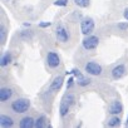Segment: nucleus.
<instances>
[{
  "mask_svg": "<svg viewBox=\"0 0 128 128\" xmlns=\"http://www.w3.org/2000/svg\"><path fill=\"white\" fill-rule=\"evenodd\" d=\"M127 120H128V117H127Z\"/></svg>",
  "mask_w": 128,
  "mask_h": 128,
  "instance_id": "28",
  "label": "nucleus"
},
{
  "mask_svg": "<svg viewBox=\"0 0 128 128\" xmlns=\"http://www.w3.org/2000/svg\"><path fill=\"white\" fill-rule=\"evenodd\" d=\"M14 94V90L9 87H3L2 89H0V100H2V103H5L8 100L12 99Z\"/></svg>",
  "mask_w": 128,
  "mask_h": 128,
  "instance_id": "10",
  "label": "nucleus"
},
{
  "mask_svg": "<svg viewBox=\"0 0 128 128\" xmlns=\"http://www.w3.org/2000/svg\"><path fill=\"white\" fill-rule=\"evenodd\" d=\"M119 124H120V119H119L118 116L110 117V118L108 119V122H107V126H108V127H118Z\"/></svg>",
  "mask_w": 128,
  "mask_h": 128,
  "instance_id": "16",
  "label": "nucleus"
},
{
  "mask_svg": "<svg viewBox=\"0 0 128 128\" xmlns=\"http://www.w3.org/2000/svg\"><path fill=\"white\" fill-rule=\"evenodd\" d=\"M64 100H66V102L72 107V106H74V103H76V97H74L72 93H69V94H67L66 97H64Z\"/></svg>",
  "mask_w": 128,
  "mask_h": 128,
  "instance_id": "21",
  "label": "nucleus"
},
{
  "mask_svg": "<svg viewBox=\"0 0 128 128\" xmlns=\"http://www.w3.org/2000/svg\"><path fill=\"white\" fill-rule=\"evenodd\" d=\"M54 5L55 6H66V5H68V0H55Z\"/></svg>",
  "mask_w": 128,
  "mask_h": 128,
  "instance_id": "22",
  "label": "nucleus"
},
{
  "mask_svg": "<svg viewBox=\"0 0 128 128\" xmlns=\"http://www.w3.org/2000/svg\"><path fill=\"white\" fill-rule=\"evenodd\" d=\"M90 82H92V80H90L89 78H86L84 76H80V77L77 78V84L80 86V87H87V86L90 84Z\"/></svg>",
  "mask_w": 128,
  "mask_h": 128,
  "instance_id": "18",
  "label": "nucleus"
},
{
  "mask_svg": "<svg viewBox=\"0 0 128 128\" xmlns=\"http://www.w3.org/2000/svg\"><path fill=\"white\" fill-rule=\"evenodd\" d=\"M6 36H8V30H6L5 25L2 24V26H0V40H2V45L5 44V42H6Z\"/></svg>",
  "mask_w": 128,
  "mask_h": 128,
  "instance_id": "17",
  "label": "nucleus"
},
{
  "mask_svg": "<svg viewBox=\"0 0 128 128\" xmlns=\"http://www.w3.org/2000/svg\"><path fill=\"white\" fill-rule=\"evenodd\" d=\"M50 25H52V23H49V22H45V23H40V24H39L40 28H48V26H50Z\"/></svg>",
  "mask_w": 128,
  "mask_h": 128,
  "instance_id": "25",
  "label": "nucleus"
},
{
  "mask_svg": "<svg viewBox=\"0 0 128 128\" xmlns=\"http://www.w3.org/2000/svg\"><path fill=\"white\" fill-rule=\"evenodd\" d=\"M126 126H127V127H128V120H127V123H126Z\"/></svg>",
  "mask_w": 128,
  "mask_h": 128,
  "instance_id": "27",
  "label": "nucleus"
},
{
  "mask_svg": "<svg viewBox=\"0 0 128 128\" xmlns=\"http://www.w3.org/2000/svg\"><path fill=\"white\" fill-rule=\"evenodd\" d=\"M84 70L87 74L89 76H94V77H98V76H102L103 73V68L100 64H98L97 62H88L84 67Z\"/></svg>",
  "mask_w": 128,
  "mask_h": 128,
  "instance_id": "2",
  "label": "nucleus"
},
{
  "mask_svg": "<svg viewBox=\"0 0 128 128\" xmlns=\"http://www.w3.org/2000/svg\"><path fill=\"white\" fill-rule=\"evenodd\" d=\"M82 45L86 50H94L99 45V38L96 35H86V38L82 42Z\"/></svg>",
  "mask_w": 128,
  "mask_h": 128,
  "instance_id": "4",
  "label": "nucleus"
},
{
  "mask_svg": "<svg viewBox=\"0 0 128 128\" xmlns=\"http://www.w3.org/2000/svg\"><path fill=\"white\" fill-rule=\"evenodd\" d=\"M118 29H120L122 32L127 30V29H128V22H127V23H119V24H118Z\"/></svg>",
  "mask_w": 128,
  "mask_h": 128,
  "instance_id": "23",
  "label": "nucleus"
},
{
  "mask_svg": "<svg viewBox=\"0 0 128 128\" xmlns=\"http://www.w3.org/2000/svg\"><path fill=\"white\" fill-rule=\"evenodd\" d=\"M12 110L18 113V114H23L25 112H28V109L30 108V100L26 98H18L12 102Z\"/></svg>",
  "mask_w": 128,
  "mask_h": 128,
  "instance_id": "1",
  "label": "nucleus"
},
{
  "mask_svg": "<svg viewBox=\"0 0 128 128\" xmlns=\"http://www.w3.org/2000/svg\"><path fill=\"white\" fill-rule=\"evenodd\" d=\"M19 127L20 128H33V127H35V120L32 117L25 116L19 120Z\"/></svg>",
  "mask_w": 128,
  "mask_h": 128,
  "instance_id": "11",
  "label": "nucleus"
},
{
  "mask_svg": "<svg viewBox=\"0 0 128 128\" xmlns=\"http://www.w3.org/2000/svg\"><path fill=\"white\" fill-rule=\"evenodd\" d=\"M0 126L3 128H10V127L14 126V119L10 116L2 114V117H0Z\"/></svg>",
  "mask_w": 128,
  "mask_h": 128,
  "instance_id": "12",
  "label": "nucleus"
},
{
  "mask_svg": "<svg viewBox=\"0 0 128 128\" xmlns=\"http://www.w3.org/2000/svg\"><path fill=\"white\" fill-rule=\"evenodd\" d=\"M94 20L92 18H83L80 22V30L84 35H89L94 30Z\"/></svg>",
  "mask_w": 128,
  "mask_h": 128,
  "instance_id": "5",
  "label": "nucleus"
},
{
  "mask_svg": "<svg viewBox=\"0 0 128 128\" xmlns=\"http://www.w3.org/2000/svg\"><path fill=\"white\" fill-rule=\"evenodd\" d=\"M63 83H64V77L63 76H56V77H54V79L52 80V83H50V86H49V92H58L60 88H62V86H63Z\"/></svg>",
  "mask_w": 128,
  "mask_h": 128,
  "instance_id": "9",
  "label": "nucleus"
},
{
  "mask_svg": "<svg viewBox=\"0 0 128 128\" xmlns=\"http://www.w3.org/2000/svg\"><path fill=\"white\" fill-rule=\"evenodd\" d=\"M73 84H74V78L70 77V78L68 79V82H67V89H70V88L73 87Z\"/></svg>",
  "mask_w": 128,
  "mask_h": 128,
  "instance_id": "24",
  "label": "nucleus"
},
{
  "mask_svg": "<svg viewBox=\"0 0 128 128\" xmlns=\"http://www.w3.org/2000/svg\"><path fill=\"white\" fill-rule=\"evenodd\" d=\"M69 109H70V106L63 99L62 103H60V106H59V114H60V117H66L69 113Z\"/></svg>",
  "mask_w": 128,
  "mask_h": 128,
  "instance_id": "14",
  "label": "nucleus"
},
{
  "mask_svg": "<svg viewBox=\"0 0 128 128\" xmlns=\"http://www.w3.org/2000/svg\"><path fill=\"white\" fill-rule=\"evenodd\" d=\"M20 38H22L23 40H30V39L33 38V33H32L30 30H23V32L20 33Z\"/></svg>",
  "mask_w": 128,
  "mask_h": 128,
  "instance_id": "20",
  "label": "nucleus"
},
{
  "mask_svg": "<svg viewBox=\"0 0 128 128\" xmlns=\"http://www.w3.org/2000/svg\"><path fill=\"white\" fill-rule=\"evenodd\" d=\"M126 72H127V69H126L124 64H117V66L113 67V69L110 70V76L114 80H118V79H120L122 77L126 76Z\"/></svg>",
  "mask_w": 128,
  "mask_h": 128,
  "instance_id": "7",
  "label": "nucleus"
},
{
  "mask_svg": "<svg viewBox=\"0 0 128 128\" xmlns=\"http://www.w3.org/2000/svg\"><path fill=\"white\" fill-rule=\"evenodd\" d=\"M12 62H13V55H12V53H10V52H6V53H4V54H3L2 59H0V66H2V67L4 68V67L9 66V64H10Z\"/></svg>",
  "mask_w": 128,
  "mask_h": 128,
  "instance_id": "13",
  "label": "nucleus"
},
{
  "mask_svg": "<svg viewBox=\"0 0 128 128\" xmlns=\"http://www.w3.org/2000/svg\"><path fill=\"white\" fill-rule=\"evenodd\" d=\"M55 36L58 39V42L60 43H67L70 39V34L68 32V29L64 26L63 24H58L56 29H55Z\"/></svg>",
  "mask_w": 128,
  "mask_h": 128,
  "instance_id": "3",
  "label": "nucleus"
},
{
  "mask_svg": "<svg viewBox=\"0 0 128 128\" xmlns=\"http://www.w3.org/2000/svg\"><path fill=\"white\" fill-rule=\"evenodd\" d=\"M73 2L79 8H88L90 5V0H73Z\"/></svg>",
  "mask_w": 128,
  "mask_h": 128,
  "instance_id": "19",
  "label": "nucleus"
},
{
  "mask_svg": "<svg viewBox=\"0 0 128 128\" xmlns=\"http://www.w3.org/2000/svg\"><path fill=\"white\" fill-rule=\"evenodd\" d=\"M48 126V119L45 116H39L36 119H35V127L36 128H43V127H46Z\"/></svg>",
  "mask_w": 128,
  "mask_h": 128,
  "instance_id": "15",
  "label": "nucleus"
},
{
  "mask_svg": "<svg viewBox=\"0 0 128 128\" xmlns=\"http://www.w3.org/2000/svg\"><path fill=\"white\" fill-rule=\"evenodd\" d=\"M46 64L50 69H55L60 66V58L56 52H48L46 54Z\"/></svg>",
  "mask_w": 128,
  "mask_h": 128,
  "instance_id": "6",
  "label": "nucleus"
},
{
  "mask_svg": "<svg viewBox=\"0 0 128 128\" xmlns=\"http://www.w3.org/2000/svg\"><path fill=\"white\" fill-rule=\"evenodd\" d=\"M123 112V106H122V103L118 100V99H114V100H112L110 103H109V106H108V113L109 114H112V116H118V114H120Z\"/></svg>",
  "mask_w": 128,
  "mask_h": 128,
  "instance_id": "8",
  "label": "nucleus"
},
{
  "mask_svg": "<svg viewBox=\"0 0 128 128\" xmlns=\"http://www.w3.org/2000/svg\"><path fill=\"white\" fill-rule=\"evenodd\" d=\"M123 16H124V19L128 22V8H126L124 9V13H123Z\"/></svg>",
  "mask_w": 128,
  "mask_h": 128,
  "instance_id": "26",
  "label": "nucleus"
}]
</instances>
